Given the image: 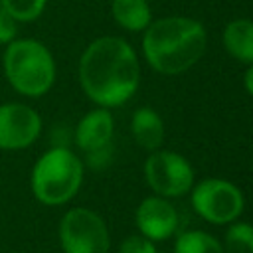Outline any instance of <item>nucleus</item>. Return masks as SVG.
Here are the masks:
<instances>
[{"mask_svg":"<svg viewBox=\"0 0 253 253\" xmlns=\"http://www.w3.org/2000/svg\"><path fill=\"white\" fill-rule=\"evenodd\" d=\"M119 253H158V249H156L154 241L136 233V235H128L121 241Z\"/></svg>","mask_w":253,"mask_h":253,"instance_id":"nucleus-17","label":"nucleus"},{"mask_svg":"<svg viewBox=\"0 0 253 253\" xmlns=\"http://www.w3.org/2000/svg\"><path fill=\"white\" fill-rule=\"evenodd\" d=\"M190 202L194 211L213 225H229L239 219L245 208L243 192L229 180L206 178L192 186Z\"/></svg>","mask_w":253,"mask_h":253,"instance_id":"nucleus-6","label":"nucleus"},{"mask_svg":"<svg viewBox=\"0 0 253 253\" xmlns=\"http://www.w3.org/2000/svg\"><path fill=\"white\" fill-rule=\"evenodd\" d=\"M0 6L18 24H32L43 14L47 0H0Z\"/></svg>","mask_w":253,"mask_h":253,"instance_id":"nucleus-16","label":"nucleus"},{"mask_svg":"<svg viewBox=\"0 0 253 253\" xmlns=\"http://www.w3.org/2000/svg\"><path fill=\"white\" fill-rule=\"evenodd\" d=\"M111 16L126 32H144L152 22V12L146 0H113Z\"/></svg>","mask_w":253,"mask_h":253,"instance_id":"nucleus-13","label":"nucleus"},{"mask_svg":"<svg viewBox=\"0 0 253 253\" xmlns=\"http://www.w3.org/2000/svg\"><path fill=\"white\" fill-rule=\"evenodd\" d=\"M2 73L6 83L26 99L47 95L57 77L55 57L36 38H16L2 51Z\"/></svg>","mask_w":253,"mask_h":253,"instance_id":"nucleus-3","label":"nucleus"},{"mask_svg":"<svg viewBox=\"0 0 253 253\" xmlns=\"http://www.w3.org/2000/svg\"><path fill=\"white\" fill-rule=\"evenodd\" d=\"M243 87L253 97V63H249V67H247V71L243 75Z\"/></svg>","mask_w":253,"mask_h":253,"instance_id":"nucleus-20","label":"nucleus"},{"mask_svg":"<svg viewBox=\"0 0 253 253\" xmlns=\"http://www.w3.org/2000/svg\"><path fill=\"white\" fill-rule=\"evenodd\" d=\"M57 237L63 253H109L111 233L107 221L91 208H69L57 227Z\"/></svg>","mask_w":253,"mask_h":253,"instance_id":"nucleus-5","label":"nucleus"},{"mask_svg":"<svg viewBox=\"0 0 253 253\" xmlns=\"http://www.w3.org/2000/svg\"><path fill=\"white\" fill-rule=\"evenodd\" d=\"M40 113L22 101L0 103V150L16 152L34 146L42 134Z\"/></svg>","mask_w":253,"mask_h":253,"instance_id":"nucleus-8","label":"nucleus"},{"mask_svg":"<svg viewBox=\"0 0 253 253\" xmlns=\"http://www.w3.org/2000/svg\"><path fill=\"white\" fill-rule=\"evenodd\" d=\"M206 28L186 16L158 18L142 36L144 59L162 75H178L194 67L206 53Z\"/></svg>","mask_w":253,"mask_h":253,"instance_id":"nucleus-2","label":"nucleus"},{"mask_svg":"<svg viewBox=\"0 0 253 253\" xmlns=\"http://www.w3.org/2000/svg\"><path fill=\"white\" fill-rule=\"evenodd\" d=\"M223 253H253V223L231 221L223 235Z\"/></svg>","mask_w":253,"mask_h":253,"instance_id":"nucleus-15","label":"nucleus"},{"mask_svg":"<svg viewBox=\"0 0 253 253\" xmlns=\"http://www.w3.org/2000/svg\"><path fill=\"white\" fill-rule=\"evenodd\" d=\"M79 85L97 107L125 105L140 85V63L134 47L117 36L93 40L79 57Z\"/></svg>","mask_w":253,"mask_h":253,"instance_id":"nucleus-1","label":"nucleus"},{"mask_svg":"<svg viewBox=\"0 0 253 253\" xmlns=\"http://www.w3.org/2000/svg\"><path fill=\"white\" fill-rule=\"evenodd\" d=\"M225 51L243 63H253V20H231L223 30Z\"/></svg>","mask_w":253,"mask_h":253,"instance_id":"nucleus-12","label":"nucleus"},{"mask_svg":"<svg viewBox=\"0 0 253 253\" xmlns=\"http://www.w3.org/2000/svg\"><path fill=\"white\" fill-rule=\"evenodd\" d=\"M130 130L134 142L148 152L158 150L160 144L164 142V123L162 117L152 107H138L132 113Z\"/></svg>","mask_w":253,"mask_h":253,"instance_id":"nucleus-11","label":"nucleus"},{"mask_svg":"<svg viewBox=\"0 0 253 253\" xmlns=\"http://www.w3.org/2000/svg\"><path fill=\"white\" fill-rule=\"evenodd\" d=\"M111 160H113V146H105V148L87 152L83 164H87L93 170H103V168H107L111 164Z\"/></svg>","mask_w":253,"mask_h":253,"instance_id":"nucleus-19","label":"nucleus"},{"mask_svg":"<svg viewBox=\"0 0 253 253\" xmlns=\"http://www.w3.org/2000/svg\"><path fill=\"white\" fill-rule=\"evenodd\" d=\"M18 22L0 6V45H8L18 38Z\"/></svg>","mask_w":253,"mask_h":253,"instance_id":"nucleus-18","label":"nucleus"},{"mask_svg":"<svg viewBox=\"0 0 253 253\" xmlns=\"http://www.w3.org/2000/svg\"><path fill=\"white\" fill-rule=\"evenodd\" d=\"M134 223L140 235L148 237L150 241H166L178 231V210L174 204L160 196H148L144 198L136 211H134Z\"/></svg>","mask_w":253,"mask_h":253,"instance_id":"nucleus-9","label":"nucleus"},{"mask_svg":"<svg viewBox=\"0 0 253 253\" xmlns=\"http://www.w3.org/2000/svg\"><path fill=\"white\" fill-rule=\"evenodd\" d=\"M144 178L160 198H182L190 194L194 186V168L178 152L172 150H152L144 162Z\"/></svg>","mask_w":253,"mask_h":253,"instance_id":"nucleus-7","label":"nucleus"},{"mask_svg":"<svg viewBox=\"0 0 253 253\" xmlns=\"http://www.w3.org/2000/svg\"><path fill=\"white\" fill-rule=\"evenodd\" d=\"M172 253H223L221 241L208 231L190 229L182 231L174 241Z\"/></svg>","mask_w":253,"mask_h":253,"instance_id":"nucleus-14","label":"nucleus"},{"mask_svg":"<svg viewBox=\"0 0 253 253\" xmlns=\"http://www.w3.org/2000/svg\"><path fill=\"white\" fill-rule=\"evenodd\" d=\"M83 176L85 164L69 146H49L32 166L30 190L42 206H65L81 190Z\"/></svg>","mask_w":253,"mask_h":253,"instance_id":"nucleus-4","label":"nucleus"},{"mask_svg":"<svg viewBox=\"0 0 253 253\" xmlns=\"http://www.w3.org/2000/svg\"><path fill=\"white\" fill-rule=\"evenodd\" d=\"M113 134H115V119L109 109L95 107L87 111L73 130V142L77 148L87 154L105 146H113Z\"/></svg>","mask_w":253,"mask_h":253,"instance_id":"nucleus-10","label":"nucleus"}]
</instances>
